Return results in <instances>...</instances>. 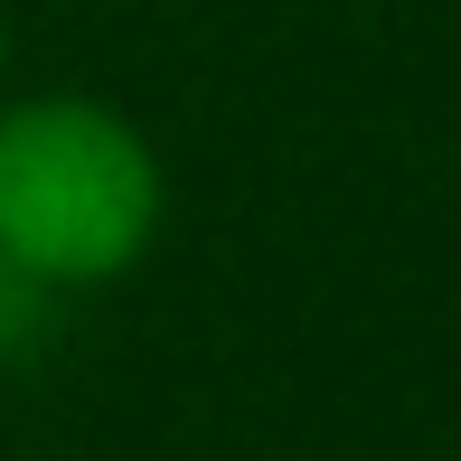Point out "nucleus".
<instances>
[{
  "label": "nucleus",
  "mask_w": 461,
  "mask_h": 461,
  "mask_svg": "<svg viewBox=\"0 0 461 461\" xmlns=\"http://www.w3.org/2000/svg\"><path fill=\"white\" fill-rule=\"evenodd\" d=\"M170 217L160 151L132 113L95 95H10L0 104V264L38 292L122 283Z\"/></svg>",
  "instance_id": "obj_1"
}]
</instances>
